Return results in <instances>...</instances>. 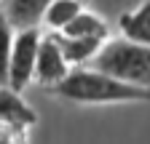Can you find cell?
Segmentation results:
<instances>
[{
    "instance_id": "obj_12",
    "label": "cell",
    "mask_w": 150,
    "mask_h": 144,
    "mask_svg": "<svg viewBox=\"0 0 150 144\" xmlns=\"http://www.w3.org/2000/svg\"><path fill=\"white\" fill-rule=\"evenodd\" d=\"M27 139H30L27 125H19V123L0 117V144H27Z\"/></svg>"
},
{
    "instance_id": "obj_10",
    "label": "cell",
    "mask_w": 150,
    "mask_h": 144,
    "mask_svg": "<svg viewBox=\"0 0 150 144\" xmlns=\"http://www.w3.org/2000/svg\"><path fill=\"white\" fill-rule=\"evenodd\" d=\"M59 32H67V35H83V38H99V40H107V22L102 16H97L94 11H81L75 19L59 29Z\"/></svg>"
},
{
    "instance_id": "obj_1",
    "label": "cell",
    "mask_w": 150,
    "mask_h": 144,
    "mask_svg": "<svg viewBox=\"0 0 150 144\" xmlns=\"http://www.w3.org/2000/svg\"><path fill=\"white\" fill-rule=\"evenodd\" d=\"M51 96L70 101V104H131V101H150V88H139L131 85L115 75L91 67V64H81L72 67L70 75L56 83L54 88H48Z\"/></svg>"
},
{
    "instance_id": "obj_7",
    "label": "cell",
    "mask_w": 150,
    "mask_h": 144,
    "mask_svg": "<svg viewBox=\"0 0 150 144\" xmlns=\"http://www.w3.org/2000/svg\"><path fill=\"white\" fill-rule=\"evenodd\" d=\"M51 35L56 38V43L62 45L64 56H67V62L72 67L88 64L94 59V53H97L102 48V43H105L99 38H83V35H67V32H51Z\"/></svg>"
},
{
    "instance_id": "obj_8",
    "label": "cell",
    "mask_w": 150,
    "mask_h": 144,
    "mask_svg": "<svg viewBox=\"0 0 150 144\" xmlns=\"http://www.w3.org/2000/svg\"><path fill=\"white\" fill-rule=\"evenodd\" d=\"M118 29H121L123 38L150 45V0H142L134 11L121 13L118 16Z\"/></svg>"
},
{
    "instance_id": "obj_3",
    "label": "cell",
    "mask_w": 150,
    "mask_h": 144,
    "mask_svg": "<svg viewBox=\"0 0 150 144\" xmlns=\"http://www.w3.org/2000/svg\"><path fill=\"white\" fill-rule=\"evenodd\" d=\"M40 40H43L40 27L16 29L13 48H11V62H8V85L22 91V88H27L35 80V64H38Z\"/></svg>"
},
{
    "instance_id": "obj_13",
    "label": "cell",
    "mask_w": 150,
    "mask_h": 144,
    "mask_svg": "<svg viewBox=\"0 0 150 144\" xmlns=\"http://www.w3.org/2000/svg\"><path fill=\"white\" fill-rule=\"evenodd\" d=\"M0 3H3V0H0Z\"/></svg>"
},
{
    "instance_id": "obj_6",
    "label": "cell",
    "mask_w": 150,
    "mask_h": 144,
    "mask_svg": "<svg viewBox=\"0 0 150 144\" xmlns=\"http://www.w3.org/2000/svg\"><path fill=\"white\" fill-rule=\"evenodd\" d=\"M51 0H3V11L8 16V22L16 29H27V27H40L43 16Z\"/></svg>"
},
{
    "instance_id": "obj_11",
    "label": "cell",
    "mask_w": 150,
    "mask_h": 144,
    "mask_svg": "<svg viewBox=\"0 0 150 144\" xmlns=\"http://www.w3.org/2000/svg\"><path fill=\"white\" fill-rule=\"evenodd\" d=\"M13 38H16V27L8 22L3 6H0V83H8V62H11Z\"/></svg>"
},
{
    "instance_id": "obj_2",
    "label": "cell",
    "mask_w": 150,
    "mask_h": 144,
    "mask_svg": "<svg viewBox=\"0 0 150 144\" xmlns=\"http://www.w3.org/2000/svg\"><path fill=\"white\" fill-rule=\"evenodd\" d=\"M88 64L131 85L150 88V45L147 43H137L129 38L105 40Z\"/></svg>"
},
{
    "instance_id": "obj_9",
    "label": "cell",
    "mask_w": 150,
    "mask_h": 144,
    "mask_svg": "<svg viewBox=\"0 0 150 144\" xmlns=\"http://www.w3.org/2000/svg\"><path fill=\"white\" fill-rule=\"evenodd\" d=\"M81 11H83V0H51L48 8H46V16H43V24H46L51 32H59V29H64Z\"/></svg>"
},
{
    "instance_id": "obj_5",
    "label": "cell",
    "mask_w": 150,
    "mask_h": 144,
    "mask_svg": "<svg viewBox=\"0 0 150 144\" xmlns=\"http://www.w3.org/2000/svg\"><path fill=\"white\" fill-rule=\"evenodd\" d=\"M0 117L19 123V125H27V128H32L38 123V112L22 99V91L8 83H0Z\"/></svg>"
},
{
    "instance_id": "obj_4",
    "label": "cell",
    "mask_w": 150,
    "mask_h": 144,
    "mask_svg": "<svg viewBox=\"0 0 150 144\" xmlns=\"http://www.w3.org/2000/svg\"><path fill=\"white\" fill-rule=\"evenodd\" d=\"M72 64L67 62L62 45L56 43L51 32L43 35L40 51H38V64H35V83H40L43 88H54L56 83H62L70 75Z\"/></svg>"
}]
</instances>
